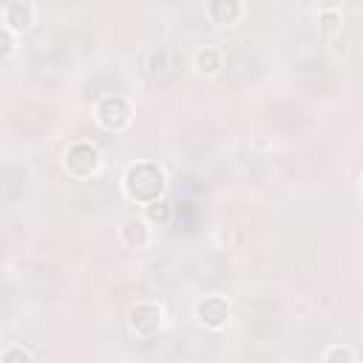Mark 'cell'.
I'll list each match as a JSON object with an SVG mask.
<instances>
[{
	"mask_svg": "<svg viewBox=\"0 0 363 363\" xmlns=\"http://www.w3.org/2000/svg\"><path fill=\"white\" fill-rule=\"evenodd\" d=\"M34 14L37 9L31 3H11L6 9V23H9V31H23L34 23Z\"/></svg>",
	"mask_w": 363,
	"mask_h": 363,
	"instance_id": "1",
	"label": "cell"
},
{
	"mask_svg": "<svg viewBox=\"0 0 363 363\" xmlns=\"http://www.w3.org/2000/svg\"><path fill=\"white\" fill-rule=\"evenodd\" d=\"M241 11H244L241 3H224V0H218V3H210V6H207L210 20L218 23V26H233V23L241 17Z\"/></svg>",
	"mask_w": 363,
	"mask_h": 363,
	"instance_id": "2",
	"label": "cell"
},
{
	"mask_svg": "<svg viewBox=\"0 0 363 363\" xmlns=\"http://www.w3.org/2000/svg\"><path fill=\"white\" fill-rule=\"evenodd\" d=\"M196 65H199L201 74H216L221 68V54L216 48H201L196 54Z\"/></svg>",
	"mask_w": 363,
	"mask_h": 363,
	"instance_id": "3",
	"label": "cell"
},
{
	"mask_svg": "<svg viewBox=\"0 0 363 363\" xmlns=\"http://www.w3.org/2000/svg\"><path fill=\"white\" fill-rule=\"evenodd\" d=\"M11 48H14V34L3 26L0 28V57H6V54H11Z\"/></svg>",
	"mask_w": 363,
	"mask_h": 363,
	"instance_id": "4",
	"label": "cell"
},
{
	"mask_svg": "<svg viewBox=\"0 0 363 363\" xmlns=\"http://www.w3.org/2000/svg\"><path fill=\"white\" fill-rule=\"evenodd\" d=\"M3 363H31V357H28V352H23V349H9V352L3 354Z\"/></svg>",
	"mask_w": 363,
	"mask_h": 363,
	"instance_id": "5",
	"label": "cell"
}]
</instances>
